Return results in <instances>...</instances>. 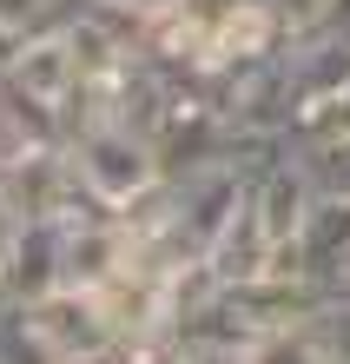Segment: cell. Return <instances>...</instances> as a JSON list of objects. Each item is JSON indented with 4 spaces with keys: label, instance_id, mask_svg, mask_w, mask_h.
<instances>
[{
    "label": "cell",
    "instance_id": "obj_17",
    "mask_svg": "<svg viewBox=\"0 0 350 364\" xmlns=\"http://www.w3.org/2000/svg\"><path fill=\"white\" fill-rule=\"evenodd\" d=\"M67 364H126V345H99V351H80Z\"/></svg>",
    "mask_w": 350,
    "mask_h": 364
},
{
    "label": "cell",
    "instance_id": "obj_5",
    "mask_svg": "<svg viewBox=\"0 0 350 364\" xmlns=\"http://www.w3.org/2000/svg\"><path fill=\"white\" fill-rule=\"evenodd\" d=\"M13 298H47L53 285H67V219H20L13 232Z\"/></svg>",
    "mask_w": 350,
    "mask_h": 364
},
{
    "label": "cell",
    "instance_id": "obj_6",
    "mask_svg": "<svg viewBox=\"0 0 350 364\" xmlns=\"http://www.w3.org/2000/svg\"><path fill=\"white\" fill-rule=\"evenodd\" d=\"M33 318L47 325V338L67 358L99 351V345H119L113 325H106V311H99V291H86V285H53L47 298H33Z\"/></svg>",
    "mask_w": 350,
    "mask_h": 364
},
{
    "label": "cell",
    "instance_id": "obj_20",
    "mask_svg": "<svg viewBox=\"0 0 350 364\" xmlns=\"http://www.w3.org/2000/svg\"><path fill=\"white\" fill-rule=\"evenodd\" d=\"M93 7H133V0H93Z\"/></svg>",
    "mask_w": 350,
    "mask_h": 364
},
{
    "label": "cell",
    "instance_id": "obj_3",
    "mask_svg": "<svg viewBox=\"0 0 350 364\" xmlns=\"http://www.w3.org/2000/svg\"><path fill=\"white\" fill-rule=\"evenodd\" d=\"M80 192V173L67 159V146L60 153H27L13 166H0V205L13 212V219H67Z\"/></svg>",
    "mask_w": 350,
    "mask_h": 364
},
{
    "label": "cell",
    "instance_id": "obj_19",
    "mask_svg": "<svg viewBox=\"0 0 350 364\" xmlns=\"http://www.w3.org/2000/svg\"><path fill=\"white\" fill-rule=\"evenodd\" d=\"M133 7H139L146 20H159V14H172V7H179V0H133Z\"/></svg>",
    "mask_w": 350,
    "mask_h": 364
},
{
    "label": "cell",
    "instance_id": "obj_1",
    "mask_svg": "<svg viewBox=\"0 0 350 364\" xmlns=\"http://www.w3.org/2000/svg\"><path fill=\"white\" fill-rule=\"evenodd\" d=\"M67 159H73V173L80 186L93 192V199L106 205H126V199H139L146 186H159V146H152L146 133H133V126H119V119H99V126H86V133L67 139Z\"/></svg>",
    "mask_w": 350,
    "mask_h": 364
},
{
    "label": "cell",
    "instance_id": "obj_8",
    "mask_svg": "<svg viewBox=\"0 0 350 364\" xmlns=\"http://www.w3.org/2000/svg\"><path fill=\"white\" fill-rule=\"evenodd\" d=\"M7 73L27 87L33 100H47L53 113L73 100V87H80V53H73V40L67 33H53V40H33V47H20L13 60H7Z\"/></svg>",
    "mask_w": 350,
    "mask_h": 364
},
{
    "label": "cell",
    "instance_id": "obj_4",
    "mask_svg": "<svg viewBox=\"0 0 350 364\" xmlns=\"http://www.w3.org/2000/svg\"><path fill=\"white\" fill-rule=\"evenodd\" d=\"M297 252H304V272L317 285H337L344 278V265H350V192L317 186L311 212H304V232H297Z\"/></svg>",
    "mask_w": 350,
    "mask_h": 364
},
{
    "label": "cell",
    "instance_id": "obj_21",
    "mask_svg": "<svg viewBox=\"0 0 350 364\" xmlns=\"http://www.w3.org/2000/svg\"><path fill=\"white\" fill-rule=\"evenodd\" d=\"M344 272H350V265H344Z\"/></svg>",
    "mask_w": 350,
    "mask_h": 364
},
{
    "label": "cell",
    "instance_id": "obj_14",
    "mask_svg": "<svg viewBox=\"0 0 350 364\" xmlns=\"http://www.w3.org/2000/svg\"><path fill=\"white\" fill-rule=\"evenodd\" d=\"M126 364H199V358H192V345L179 331H159V338H133V345H126Z\"/></svg>",
    "mask_w": 350,
    "mask_h": 364
},
{
    "label": "cell",
    "instance_id": "obj_7",
    "mask_svg": "<svg viewBox=\"0 0 350 364\" xmlns=\"http://www.w3.org/2000/svg\"><path fill=\"white\" fill-rule=\"evenodd\" d=\"M119 265H133V239H126L119 219H86L67 225V285H106Z\"/></svg>",
    "mask_w": 350,
    "mask_h": 364
},
{
    "label": "cell",
    "instance_id": "obj_13",
    "mask_svg": "<svg viewBox=\"0 0 350 364\" xmlns=\"http://www.w3.org/2000/svg\"><path fill=\"white\" fill-rule=\"evenodd\" d=\"M337 139H350V93L337 106H324V113L297 133V153H317V146H337Z\"/></svg>",
    "mask_w": 350,
    "mask_h": 364
},
{
    "label": "cell",
    "instance_id": "obj_12",
    "mask_svg": "<svg viewBox=\"0 0 350 364\" xmlns=\"http://www.w3.org/2000/svg\"><path fill=\"white\" fill-rule=\"evenodd\" d=\"M245 364H337V358H331V345H324V331H317V318H311V325H291V331L258 338V345L245 351Z\"/></svg>",
    "mask_w": 350,
    "mask_h": 364
},
{
    "label": "cell",
    "instance_id": "obj_16",
    "mask_svg": "<svg viewBox=\"0 0 350 364\" xmlns=\"http://www.w3.org/2000/svg\"><path fill=\"white\" fill-rule=\"evenodd\" d=\"M13 232H20V219L0 205V305L13 298V285H7V272H13Z\"/></svg>",
    "mask_w": 350,
    "mask_h": 364
},
{
    "label": "cell",
    "instance_id": "obj_2",
    "mask_svg": "<svg viewBox=\"0 0 350 364\" xmlns=\"http://www.w3.org/2000/svg\"><path fill=\"white\" fill-rule=\"evenodd\" d=\"M172 278L179 272H159V265H119L99 291V311H106V325H113L119 345H133V338H159L172 331Z\"/></svg>",
    "mask_w": 350,
    "mask_h": 364
},
{
    "label": "cell",
    "instance_id": "obj_10",
    "mask_svg": "<svg viewBox=\"0 0 350 364\" xmlns=\"http://www.w3.org/2000/svg\"><path fill=\"white\" fill-rule=\"evenodd\" d=\"M80 14H86V0H0V67L33 40L67 33Z\"/></svg>",
    "mask_w": 350,
    "mask_h": 364
},
{
    "label": "cell",
    "instance_id": "obj_11",
    "mask_svg": "<svg viewBox=\"0 0 350 364\" xmlns=\"http://www.w3.org/2000/svg\"><path fill=\"white\" fill-rule=\"evenodd\" d=\"M0 364H67V351L47 338V325L33 318L27 298L0 305Z\"/></svg>",
    "mask_w": 350,
    "mask_h": 364
},
{
    "label": "cell",
    "instance_id": "obj_15",
    "mask_svg": "<svg viewBox=\"0 0 350 364\" xmlns=\"http://www.w3.org/2000/svg\"><path fill=\"white\" fill-rule=\"evenodd\" d=\"M317 331H324V345H331V358L350 364V298H331V305L317 311Z\"/></svg>",
    "mask_w": 350,
    "mask_h": 364
},
{
    "label": "cell",
    "instance_id": "obj_9",
    "mask_svg": "<svg viewBox=\"0 0 350 364\" xmlns=\"http://www.w3.org/2000/svg\"><path fill=\"white\" fill-rule=\"evenodd\" d=\"M271 259H278V245H271V232L258 225V212H251V199H245V212L231 219V232L212 245V272H218V285H245V278H265L271 272Z\"/></svg>",
    "mask_w": 350,
    "mask_h": 364
},
{
    "label": "cell",
    "instance_id": "obj_18",
    "mask_svg": "<svg viewBox=\"0 0 350 364\" xmlns=\"http://www.w3.org/2000/svg\"><path fill=\"white\" fill-rule=\"evenodd\" d=\"M199 364H245V351H192Z\"/></svg>",
    "mask_w": 350,
    "mask_h": 364
}]
</instances>
